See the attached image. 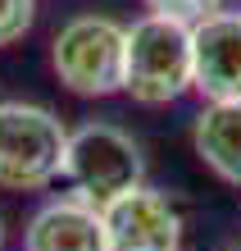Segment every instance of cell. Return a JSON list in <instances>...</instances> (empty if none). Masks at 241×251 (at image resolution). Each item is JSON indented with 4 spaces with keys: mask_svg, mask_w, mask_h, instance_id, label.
I'll return each mask as SVG.
<instances>
[{
    "mask_svg": "<svg viewBox=\"0 0 241 251\" xmlns=\"http://www.w3.org/2000/svg\"><path fill=\"white\" fill-rule=\"evenodd\" d=\"M105 247L110 251H177L182 247V215L155 187H132L100 210Z\"/></svg>",
    "mask_w": 241,
    "mask_h": 251,
    "instance_id": "obj_5",
    "label": "cell"
},
{
    "mask_svg": "<svg viewBox=\"0 0 241 251\" xmlns=\"http://www.w3.org/2000/svg\"><path fill=\"white\" fill-rule=\"evenodd\" d=\"M32 19H37V0H0V46L23 41Z\"/></svg>",
    "mask_w": 241,
    "mask_h": 251,
    "instance_id": "obj_9",
    "label": "cell"
},
{
    "mask_svg": "<svg viewBox=\"0 0 241 251\" xmlns=\"http://www.w3.org/2000/svg\"><path fill=\"white\" fill-rule=\"evenodd\" d=\"M191 146L205 169L241 187V100H209L191 124Z\"/></svg>",
    "mask_w": 241,
    "mask_h": 251,
    "instance_id": "obj_8",
    "label": "cell"
},
{
    "mask_svg": "<svg viewBox=\"0 0 241 251\" xmlns=\"http://www.w3.org/2000/svg\"><path fill=\"white\" fill-rule=\"evenodd\" d=\"M191 92L241 100V9H214L191 23Z\"/></svg>",
    "mask_w": 241,
    "mask_h": 251,
    "instance_id": "obj_6",
    "label": "cell"
},
{
    "mask_svg": "<svg viewBox=\"0 0 241 251\" xmlns=\"http://www.w3.org/2000/svg\"><path fill=\"white\" fill-rule=\"evenodd\" d=\"M68 128L46 105L5 100L0 105V187L37 192L64 174Z\"/></svg>",
    "mask_w": 241,
    "mask_h": 251,
    "instance_id": "obj_3",
    "label": "cell"
},
{
    "mask_svg": "<svg viewBox=\"0 0 241 251\" xmlns=\"http://www.w3.org/2000/svg\"><path fill=\"white\" fill-rule=\"evenodd\" d=\"M123 92L141 105H169L191 92V23L146 14L128 27Z\"/></svg>",
    "mask_w": 241,
    "mask_h": 251,
    "instance_id": "obj_1",
    "label": "cell"
},
{
    "mask_svg": "<svg viewBox=\"0 0 241 251\" xmlns=\"http://www.w3.org/2000/svg\"><path fill=\"white\" fill-rule=\"evenodd\" d=\"M0 247H5V219H0Z\"/></svg>",
    "mask_w": 241,
    "mask_h": 251,
    "instance_id": "obj_11",
    "label": "cell"
},
{
    "mask_svg": "<svg viewBox=\"0 0 241 251\" xmlns=\"http://www.w3.org/2000/svg\"><path fill=\"white\" fill-rule=\"evenodd\" d=\"M123 41L128 27L105 14H78L50 41V69L73 96L123 92Z\"/></svg>",
    "mask_w": 241,
    "mask_h": 251,
    "instance_id": "obj_4",
    "label": "cell"
},
{
    "mask_svg": "<svg viewBox=\"0 0 241 251\" xmlns=\"http://www.w3.org/2000/svg\"><path fill=\"white\" fill-rule=\"evenodd\" d=\"M64 178L73 187V197L105 210L114 197L141 187L146 178V155L132 132L114 124H82L78 132H68V151H64Z\"/></svg>",
    "mask_w": 241,
    "mask_h": 251,
    "instance_id": "obj_2",
    "label": "cell"
},
{
    "mask_svg": "<svg viewBox=\"0 0 241 251\" xmlns=\"http://www.w3.org/2000/svg\"><path fill=\"white\" fill-rule=\"evenodd\" d=\"M150 14H164V19H177V23H200L205 14L223 9V0H141Z\"/></svg>",
    "mask_w": 241,
    "mask_h": 251,
    "instance_id": "obj_10",
    "label": "cell"
},
{
    "mask_svg": "<svg viewBox=\"0 0 241 251\" xmlns=\"http://www.w3.org/2000/svg\"><path fill=\"white\" fill-rule=\"evenodd\" d=\"M23 251H110L100 210L78 197L46 201L23 228Z\"/></svg>",
    "mask_w": 241,
    "mask_h": 251,
    "instance_id": "obj_7",
    "label": "cell"
}]
</instances>
